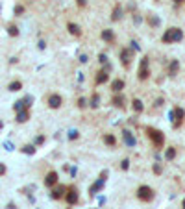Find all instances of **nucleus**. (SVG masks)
I'll return each instance as SVG.
<instances>
[{"mask_svg": "<svg viewBox=\"0 0 185 209\" xmlns=\"http://www.w3.org/2000/svg\"><path fill=\"white\" fill-rule=\"evenodd\" d=\"M24 102H26V106H28V107H30V106H32V104H33V96H30V95H28V96H26V98H24Z\"/></svg>", "mask_w": 185, "mask_h": 209, "instance_id": "obj_34", "label": "nucleus"}, {"mask_svg": "<svg viewBox=\"0 0 185 209\" xmlns=\"http://www.w3.org/2000/svg\"><path fill=\"white\" fill-rule=\"evenodd\" d=\"M8 33H9L11 37H17V35H19V28H17V26H9V28H8Z\"/></svg>", "mask_w": 185, "mask_h": 209, "instance_id": "obj_29", "label": "nucleus"}, {"mask_svg": "<svg viewBox=\"0 0 185 209\" xmlns=\"http://www.w3.org/2000/svg\"><path fill=\"white\" fill-rule=\"evenodd\" d=\"M67 194V187H65V185H58V187H54V191H52V198L54 200H59V198H63Z\"/></svg>", "mask_w": 185, "mask_h": 209, "instance_id": "obj_10", "label": "nucleus"}, {"mask_svg": "<svg viewBox=\"0 0 185 209\" xmlns=\"http://www.w3.org/2000/svg\"><path fill=\"white\" fill-rule=\"evenodd\" d=\"M107 78H109V74H107L106 71H100V72L96 74V85H102V83H106V82H107Z\"/></svg>", "mask_w": 185, "mask_h": 209, "instance_id": "obj_18", "label": "nucleus"}, {"mask_svg": "<svg viewBox=\"0 0 185 209\" xmlns=\"http://www.w3.org/2000/svg\"><path fill=\"white\" fill-rule=\"evenodd\" d=\"M43 143H44V137H43V135H39V137L35 139V145H43Z\"/></svg>", "mask_w": 185, "mask_h": 209, "instance_id": "obj_37", "label": "nucleus"}, {"mask_svg": "<svg viewBox=\"0 0 185 209\" xmlns=\"http://www.w3.org/2000/svg\"><path fill=\"white\" fill-rule=\"evenodd\" d=\"M178 71H180V61H178V59H172L170 65H169V76L174 78V76L178 74Z\"/></svg>", "mask_w": 185, "mask_h": 209, "instance_id": "obj_13", "label": "nucleus"}, {"mask_svg": "<svg viewBox=\"0 0 185 209\" xmlns=\"http://www.w3.org/2000/svg\"><path fill=\"white\" fill-rule=\"evenodd\" d=\"M68 139H71V141L78 139V130H71V131H68Z\"/></svg>", "mask_w": 185, "mask_h": 209, "instance_id": "obj_30", "label": "nucleus"}, {"mask_svg": "<svg viewBox=\"0 0 185 209\" xmlns=\"http://www.w3.org/2000/svg\"><path fill=\"white\" fill-rule=\"evenodd\" d=\"M122 139H124V143H126L128 146H135V145H137V139L133 137V133H131L130 130H122Z\"/></svg>", "mask_w": 185, "mask_h": 209, "instance_id": "obj_9", "label": "nucleus"}, {"mask_svg": "<svg viewBox=\"0 0 185 209\" xmlns=\"http://www.w3.org/2000/svg\"><path fill=\"white\" fill-rule=\"evenodd\" d=\"M111 89H113V92H122V89H124V82H122V80H115V82L111 83Z\"/></svg>", "mask_w": 185, "mask_h": 209, "instance_id": "obj_17", "label": "nucleus"}, {"mask_svg": "<svg viewBox=\"0 0 185 209\" xmlns=\"http://www.w3.org/2000/svg\"><path fill=\"white\" fill-rule=\"evenodd\" d=\"M65 200H67V204L68 205H74V204H78V191L76 189H67V194H65Z\"/></svg>", "mask_w": 185, "mask_h": 209, "instance_id": "obj_7", "label": "nucleus"}, {"mask_svg": "<svg viewBox=\"0 0 185 209\" xmlns=\"http://www.w3.org/2000/svg\"><path fill=\"white\" fill-rule=\"evenodd\" d=\"M174 157H176V148L169 146V148H167V152H165V159H167V161H172Z\"/></svg>", "mask_w": 185, "mask_h": 209, "instance_id": "obj_23", "label": "nucleus"}, {"mask_svg": "<svg viewBox=\"0 0 185 209\" xmlns=\"http://www.w3.org/2000/svg\"><path fill=\"white\" fill-rule=\"evenodd\" d=\"M67 28H68V32H71L72 35H80V33H82V30H80V26H76V24H74V22H68V24H67Z\"/></svg>", "mask_w": 185, "mask_h": 209, "instance_id": "obj_22", "label": "nucleus"}, {"mask_svg": "<svg viewBox=\"0 0 185 209\" xmlns=\"http://www.w3.org/2000/svg\"><path fill=\"white\" fill-rule=\"evenodd\" d=\"M92 109H96L98 106H100V95H98V92H95V95H92L91 96V104H89Z\"/></svg>", "mask_w": 185, "mask_h": 209, "instance_id": "obj_21", "label": "nucleus"}, {"mask_svg": "<svg viewBox=\"0 0 185 209\" xmlns=\"http://www.w3.org/2000/svg\"><path fill=\"white\" fill-rule=\"evenodd\" d=\"M154 172H155V174H161V165H159V163L154 165Z\"/></svg>", "mask_w": 185, "mask_h": 209, "instance_id": "obj_36", "label": "nucleus"}, {"mask_svg": "<svg viewBox=\"0 0 185 209\" xmlns=\"http://www.w3.org/2000/svg\"><path fill=\"white\" fill-rule=\"evenodd\" d=\"M4 172H6V165H4V163H0V176H2Z\"/></svg>", "mask_w": 185, "mask_h": 209, "instance_id": "obj_41", "label": "nucleus"}, {"mask_svg": "<svg viewBox=\"0 0 185 209\" xmlns=\"http://www.w3.org/2000/svg\"><path fill=\"white\" fill-rule=\"evenodd\" d=\"M2 126H4V124H2V120H0V128H2Z\"/></svg>", "mask_w": 185, "mask_h": 209, "instance_id": "obj_46", "label": "nucleus"}, {"mask_svg": "<svg viewBox=\"0 0 185 209\" xmlns=\"http://www.w3.org/2000/svg\"><path fill=\"white\" fill-rule=\"evenodd\" d=\"M6 150H13V145L11 143H6Z\"/></svg>", "mask_w": 185, "mask_h": 209, "instance_id": "obj_43", "label": "nucleus"}, {"mask_svg": "<svg viewBox=\"0 0 185 209\" xmlns=\"http://www.w3.org/2000/svg\"><path fill=\"white\" fill-rule=\"evenodd\" d=\"M141 17H139V15H133V22H135V24H141Z\"/></svg>", "mask_w": 185, "mask_h": 209, "instance_id": "obj_38", "label": "nucleus"}, {"mask_svg": "<svg viewBox=\"0 0 185 209\" xmlns=\"http://www.w3.org/2000/svg\"><path fill=\"white\" fill-rule=\"evenodd\" d=\"M183 117H185V111L181 107H176L170 111V119H172V128H180L181 122H183Z\"/></svg>", "mask_w": 185, "mask_h": 209, "instance_id": "obj_4", "label": "nucleus"}, {"mask_svg": "<svg viewBox=\"0 0 185 209\" xmlns=\"http://www.w3.org/2000/svg\"><path fill=\"white\" fill-rule=\"evenodd\" d=\"M8 89H9V91H13V92H15V91H20V89H22V83H20L19 80H17V82H11Z\"/></svg>", "mask_w": 185, "mask_h": 209, "instance_id": "obj_25", "label": "nucleus"}, {"mask_svg": "<svg viewBox=\"0 0 185 209\" xmlns=\"http://www.w3.org/2000/svg\"><path fill=\"white\" fill-rule=\"evenodd\" d=\"M104 143H106V145H109V146H115L117 139H115V135H106V137H104Z\"/></svg>", "mask_w": 185, "mask_h": 209, "instance_id": "obj_26", "label": "nucleus"}, {"mask_svg": "<svg viewBox=\"0 0 185 209\" xmlns=\"http://www.w3.org/2000/svg\"><path fill=\"white\" fill-rule=\"evenodd\" d=\"M61 104H63V98H61L59 95H50V96H48V106H50L52 109H58Z\"/></svg>", "mask_w": 185, "mask_h": 209, "instance_id": "obj_11", "label": "nucleus"}, {"mask_svg": "<svg viewBox=\"0 0 185 209\" xmlns=\"http://www.w3.org/2000/svg\"><path fill=\"white\" fill-rule=\"evenodd\" d=\"M183 209H185V200H183Z\"/></svg>", "mask_w": 185, "mask_h": 209, "instance_id": "obj_47", "label": "nucleus"}, {"mask_svg": "<svg viewBox=\"0 0 185 209\" xmlns=\"http://www.w3.org/2000/svg\"><path fill=\"white\" fill-rule=\"evenodd\" d=\"M111 104H113L115 107H124V104H126V100H124V96L120 95V92H115V96H113V100H111Z\"/></svg>", "mask_w": 185, "mask_h": 209, "instance_id": "obj_14", "label": "nucleus"}, {"mask_svg": "<svg viewBox=\"0 0 185 209\" xmlns=\"http://www.w3.org/2000/svg\"><path fill=\"white\" fill-rule=\"evenodd\" d=\"M22 152H24V154H35V146L33 145H26V146H22Z\"/></svg>", "mask_w": 185, "mask_h": 209, "instance_id": "obj_28", "label": "nucleus"}, {"mask_svg": "<svg viewBox=\"0 0 185 209\" xmlns=\"http://www.w3.org/2000/svg\"><path fill=\"white\" fill-rule=\"evenodd\" d=\"M102 39L107 41V43H113V41H115V33H113V30H104V32H102Z\"/></svg>", "mask_w": 185, "mask_h": 209, "instance_id": "obj_19", "label": "nucleus"}, {"mask_svg": "<svg viewBox=\"0 0 185 209\" xmlns=\"http://www.w3.org/2000/svg\"><path fill=\"white\" fill-rule=\"evenodd\" d=\"M8 209H17V207H15V204H8Z\"/></svg>", "mask_w": 185, "mask_h": 209, "instance_id": "obj_44", "label": "nucleus"}, {"mask_svg": "<svg viewBox=\"0 0 185 209\" xmlns=\"http://www.w3.org/2000/svg\"><path fill=\"white\" fill-rule=\"evenodd\" d=\"M58 183V172H48V174H46V178H44V185H46V187H54V185Z\"/></svg>", "mask_w": 185, "mask_h": 209, "instance_id": "obj_12", "label": "nucleus"}, {"mask_svg": "<svg viewBox=\"0 0 185 209\" xmlns=\"http://www.w3.org/2000/svg\"><path fill=\"white\" fill-rule=\"evenodd\" d=\"M146 133H148L150 141L154 143L155 148H163V145H165V135H163V131H159V130H155V128H146Z\"/></svg>", "mask_w": 185, "mask_h": 209, "instance_id": "obj_1", "label": "nucleus"}, {"mask_svg": "<svg viewBox=\"0 0 185 209\" xmlns=\"http://www.w3.org/2000/svg\"><path fill=\"white\" fill-rule=\"evenodd\" d=\"M30 119V113H28V109H22V111H17V122H26Z\"/></svg>", "mask_w": 185, "mask_h": 209, "instance_id": "obj_16", "label": "nucleus"}, {"mask_svg": "<svg viewBox=\"0 0 185 209\" xmlns=\"http://www.w3.org/2000/svg\"><path fill=\"white\" fill-rule=\"evenodd\" d=\"M174 4H176V6H180V4H183V0H174Z\"/></svg>", "mask_w": 185, "mask_h": 209, "instance_id": "obj_45", "label": "nucleus"}, {"mask_svg": "<svg viewBox=\"0 0 185 209\" xmlns=\"http://www.w3.org/2000/svg\"><path fill=\"white\" fill-rule=\"evenodd\" d=\"M148 22H150V26H159V24H161L159 17H155V15H150V17H148Z\"/></svg>", "mask_w": 185, "mask_h": 209, "instance_id": "obj_27", "label": "nucleus"}, {"mask_svg": "<svg viewBox=\"0 0 185 209\" xmlns=\"http://www.w3.org/2000/svg\"><path fill=\"white\" fill-rule=\"evenodd\" d=\"M131 107H133V111H135V113H143V109H145L143 102H141V100H137V98L131 102Z\"/></svg>", "mask_w": 185, "mask_h": 209, "instance_id": "obj_20", "label": "nucleus"}, {"mask_svg": "<svg viewBox=\"0 0 185 209\" xmlns=\"http://www.w3.org/2000/svg\"><path fill=\"white\" fill-rule=\"evenodd\" d=\"M13 109H15V111H22V109H28V106H26V102H24V100H19V102H15Z\"/></svg>", "mask_w": 185, "mask_h": 209, "instance_id": "obj_24", "label": "nucleus"}, {"mask_svg": "<svg viewBox=\"0 0 185 209\" xmlns=\"http://www.w3.org/2000/svg\"><path fill=\"white\" fill-rule=\"evenodd\" d=\"M163 43H167V44H170V43H178V41H181L183 39V32L180 30V28H169L165 33H163Z\"/></svg>", "mask_w": 185, "mask_h": 209, "instance_id": "obj_2", "label": "nucleus"}, {"mask_svg": "<svg viewBox=\"0 0 185 209\" xmlns=\"http://www.w3.org/2000/svg\"><path fill=\"white\" fill-rule=\"evenodd\" d=\"M120 169H122V170H128V169H130V161H128V159H122Z\"/></svg>", "mask_w": 185, "mask_h": 209, "instance_id": "obj_32", "label": "nucleus"}, {"mask_svg": "<svg viewBox=\"0 0 185 209\" xmlns=\"http://www.w3.org/2000/svg\"><path fill=\"white\" fill-rule=\"evenodd\" d=\"M122 15H124V9H122V6L119 4V6H115V9H113L111 20H120V19H122Z\"/></svg>", "mask_w": 185, "mask_h": 209, "instance_id": "obj_15", "label": "nucleus"}, {"mask_svg": "<svg viewBox=\"0 0 185 209\" xmlns=\"http://www.w3.org/2000/svg\"><path fill=\"white\" fill-rule=\"evenodd\" d=\"M87 61H89V57H87L85 54H82V56H80V63H87Z\"/></svg>", "mask_w": 185, "mask_h": 209, "instance_id": "obj_39", "label": "nucleus"}, {"mask_svg": "<svg viewBox=\"0 0 185 209\" xmlns=\"http://www.w3.org/2000/svg\"><path fill=\"white\" fill-rule=\"evenodd\" d=\"M106 179H107V170H102V174H100V178L91 185V189H89V194H91V198L95 196L98 191H102L104 189V183H106Z\"/></svg>", "mask_w": 185, "mask_h": 209, "instance_id": "obj_3", "label": "nucleus"}, {"mask_svg": "<svg viewBox=\"0 0 185 209\" xmlns=\"http://www.w3.org/2000/svg\"><path fill=\"white\" fill-rule=\"evenodd\" d=\"M131 48H122L120 50V61H122V65L124 67H130V63H131Z\"/></svg>", "mask_w": 185, "mask_h": 209, "instance_id": "obj_8", "label": "nucleus"}, {"mask_svg": "<svg viewBox=\"0 0 185 209\" xmlns=\"http://www.w3.org/2000/svg\"><path fill=\"white\" fill-rule=\"evenodd\" d=\"M76 2H78V6H85V4H87V0H76Z\"/></svg>", "mask_w": 185, "mask_h": 209, "instance_id": "obj_42", "label": "nucleus"}, {"mask_svg": "<svg viewBox=\"0 0 185 209\" xmlns=\"http://www.w3.org/2000/svg\"><path fill=\"white\" fill-rule=\"evenodd\" d=\"M148 63H150V61H148V57L145 56V57L141 59V65H139V80H146V78H148V74H150V72H148Z\"/></svg>", "mask_w": 185, "mask_h": 209, "instance_id": "obj_6", "label": "nucleus"}, {"mask_svg": "<svg viewBox=\"0 0 185 209\" xmlns=\"http://www.w3.org/2000/svg\"><path fill=\"white\" fill-rule=\"evenodd\" d=\"M137 198L143 200V202H150L154 198V191L148 187V185H141V187L137 189Z\"/></svg>", "mask_w": 185, "mask_h": 209, "instance_id": "obj_5", "label": "nucleus"}, {"mask_svg": "<svg viewBox=\"0 0 185 209\" xmlns=\"http://www.w3.org/2000/svg\"><path fill=\"white\" fill-rule=\"evenodd\" d=\"M22 11H24V8H22V6H17V8H15V13H17V15H20Z\"/></svg>", "mask_w": 185, "mask_h": 209, "instance_id": "obj_40", "label": "nucleus"}, {"mask_svg": "<svg viewBox=\"0 0 185 209\" xmlns=\"http://www.w3.org/2000/svg\"><path fill=\"white\" fill-rule=\"evenodd\" d=\"M130 44H131V50H139V48H141V46H139V44H137V41H131Z\"/></svg>", "mask_w": 185, "mask_h": 209, "instance_id": "obj_35", "label": "nucleus"}, {"mask_svg": "<svg viewBox=\"0 0 185 209\" xmlns=\"http://www.w3.org/2000/svg\"><path fill=\"white\" fill-rule=\"evenodd\" d=\"M98 61H100L102 65H107V63H109V61H107V56H106V54H100V56H98Z\"/></svg>", "mask_w": 185, "mask_h": 209, "instance_id": "obj_31", "label": "nucleus"}, {"mask_svg": "<svg viewBox=\"0 0 185 209\" xmlns=\"http://www.w3.org/2000/svg\"><path fill=\"white\" fill-rule=\"evenodd\" d=\"M85 106H87V100H85V98H78V107H82V109H83Z\"/></svg>", "mask_w": 185, "mask_h": 209, "instance_id": "obj_33", "label": "nucleus"}]
</instances>
